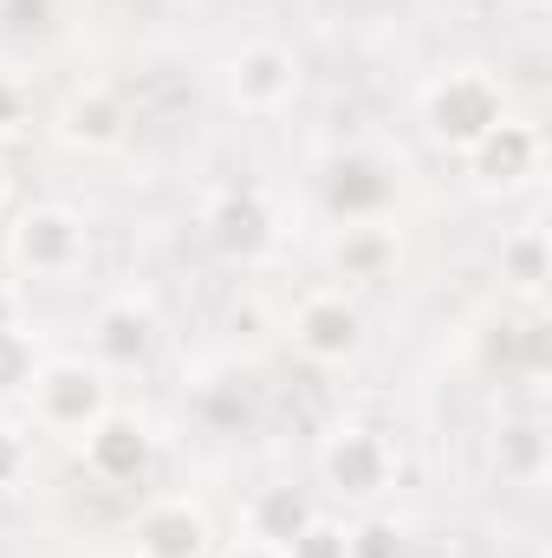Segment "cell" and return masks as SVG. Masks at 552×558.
Wrapping results in <instances>:
<instances>
[{"label": "cell", "mask_w": 552, "mask_h": 558, "mask_svg": "<svg viewBox=\"0 0 552 558\" xmlns=\"http://www.w3.org/2000/svg\"><path fill=\"white\" fill-rule=\"evenodd\" d=\"M26 111H33L26 105V85L13 72H0V137H20L26 131Z\"/></svg>", "instance_id": "cell-24"}, {"label": "cell", "mask_w": 552, "mask_h": 558, "mask_svg": "<svg viewBox=\"0 0 552 558\" xmlns=\"http://www.w3.org/2000/svg\"><path fill=\"white\" fill-rule=\"evenodd\" d=\"M26 410H33V428L39 435L79 441L92 422L105 416V410H118V403H111V377L92 357H39L33 390H26Z\"/></svg>", "instance_id": "cell-4"}, {"label": "cell", "mask_w": 552, "mask_h": 558, "mask_svg": "<svg viewBox=\"0 0 552 558\" xmlns=\"http://www.w3.org/2000/svg\"><path fill=\"white\" fill-rule=\"evenodd\" d=\"M202 234H208V247H215L221 260L254 267V260H267L279 247V215H274V202H267V189L235 182V189H221V195L202 208Z\"/></svg>", "instance_id": "cell-7"}, {"label": "cell", "mask_w": 552, "mask_h": 558, "mask_svg": "<svg viewBox=\"0 0 552 558\" xmlns=\"http://www.w3.org/2000/svg\"><path fill=\"white\" fill-rule=\"evenodd\" d=\"M13 325H26V292L13 279H0V331H13Z\"/></svg>", "instance_id": "cell-25"}, {"label": "cell", "mask_w": 552, "mask_h": 558, "mask_svg": "<svg viewBox=\"0 0 552 558\" xmlns=\"http://www.w3.org/2000/svg\"><path fill=\"white\" fill-rule=\"evenodd\" d=\"M79 461L98 487H143L156 468V428L131 410H105L79 435Z\"/></svg>", "instance_id": "cell-8"}, {"label": "cell", "mask_w": 552, "mask_h": 558, "mask_svg": "<svg viewBox=\"0 0 552 558\" xmlns=\"http://www.w3.org/2000/svg\"><path fill=\"white\" fill-rule=\"evenodd\" d=\"M7 260L26 279H72L92 267V228L65 202H26L7 228Z\"/></svg>", "instance_id": "cell-3"}, {"label": "cell", "mask_w": 552, "mask_h": 558, "mask_svg": "<svg viewBox=\"0 0 552 558\" xmlns=\"http://www.w3.org/2000/svg\"><path fill=\"white\" fill-rule=\"evenodd\" d=\"M52 137L65 143V149H79V156H111L118 143L131 137V105H124V92L105 85V78L79 85V92L59 105Z\"/></svg>", "instance_id": "cell-13"}, {"label": "cell", "mask_w": 552, "mask_h": 558, "mask_svg": "<svg viewBox=\"0 0 552 558\" xmlns=\"http://www.w3.org/2000/svg\"><path fill=\"white\" fill-rule=\"evenodd\" d=\"M286 558H351V526L345 520H332V513H312L286 546H279Z\"/></svg>", "instance_id": "cell-20"}, {"label": "cell", "mask_w": 552, "mask_h": 558, "mask_svg": "<svg viewBox=\"0 0 552 558\" xmlns=\"http://www.w3.org/2000/svg\"><path fill=\"white\" fill-rule=\"evenodd\" d=\"M221 558H286V553H279V546H267V539H235Z\"/></svg>", "instance_id": "cell-26"}, {"label": "cell", "mask_w": 552, "mask_h": 558, "mask_svg": "<svg viewBox=\"0 0 552 558\" xmlns=\"http://www.w3.org/2000/svg\"><path fill=\"white\" fill-rule=\"evenodd\" d=\"M7 195H13V169H7V156H0V208H7Z\"/></svg>", "instance_id": "cell-28"}, {"label": "cell", "mask_w": 552, "mask_h": 558, "mask_svg": "<svg viewBox=\"0 0 552 558\" xmlns=\"http://www.w3.org/2000/svg\"><path fill=\"white\" fill-rule=\"evenodd\" d=\"M514 7H527V13H540V7H552V0H514Z\"/></svg>", "instance_id": "cell-29"}, {"label": "cell", "mask_w": 552, "mask_h": 558, "mask_svg": "<svg viewBox=\"0 0 552 558\" xmlns=\"http://www.w3.org/2000/svg\"><path fill=\"white\" fill-rule=\"evenodd\" d=\"M494 474L514 487H540L547 481V422L540 416H507L494 428Z\"/></svg>", "instance_id": "cell-18"}, {"label": "cell", "mask_w": 552, "mask_h": 558, "mask_svg": "<svg viewBox=\"0 0 552 558\" xmlns=\"http://www.w3.org/2000/svg\"><path fill=\"white\" fill-rule=\"evenodd\" d=\"M92 364L105 371V377H118V371H143L149 357H156V344H163V318H156V305L137 299V292H118V299H105L98 312H92Z\"/></svg>", "instance_id": "cell-10"}, {"label": "cell", "mask_w": 552, "mask_h": 558, "mask_svg": "<svg viewBox=\"0 0 552 558\" xmlns=\"http://www.w3.org/2000/svg\"><path fill=\"white\" fill-rule=\"evenodd\" d=\"M131 553L137 558H208L215 553V520L189 494H156L131 520Z\"/></svg>", "instance_id": "cell-11"}, {"label": "cell", "mask_w": 552, "mask_h": 558, "mask_svg": "<svg viewBox=\"0 0 552 558\" xmlns=\"http://www.w3.org/2000/svg\"><path fill=\"white\" fill-rule=\"evenodd\" d=\"M228 325H235V331L248 325V338H261V305H254V299H248V305H235V312H228Z\"/></svg>", "instance_id": "cell-27"}, {"label": "cell", "mask_w": 552, "mask_h": 558, "mask_svg": "<svg viewBox=\"0 0 552 558\" xmlns=\"http://www.w3.org/2000/svg\"><path fill=\"white\" fill-rule=\"evenodd\" d=\"M404 260V234L391 221H358L332 241V274L351 279V286H371V279H391Z\"/></svg>", "instance_id": "cell-14"}, {"label": "cell", "mask_w": 552, "mask_h": 558, "mask_svg": "<svg viewBox=\"0 0 552 558\" xmlns=\"http://www.w3.org/2000/svg\"><path fill=\"white\" fill-rule=\"evenodd\" d=\"M189 410H195L202 428H215V435H241V428L254 422V384H248V371L215 364V371L189 390Z\"/></svg>", "instance_id": "cell-15"}, {"label": "cell", "mask_w": 552, "mask_h": 558, "mask_svg": "<svg viewBox=\"0 0 552 558\" xmlns=\"http://www.w3.org/2000/svg\"><path fill=\"white\" fill-rule=\"evenodd\" d=\"M319 513V500L305 494V487H292V481H274V487H254L248 494V507H241V526H248V539H267V546H286L305 520Z\"/></svg>", "instance_id": "cell-16"}, {"label": "cell", "mask_w": 552, "mask_h": 558, "mask_svg": "<svg viewBox=\"0 0 552 558\" xmlns=\"http://www.w3.org/2000/svg\"><path fill=\"white\" fill-rule=\"evenodd\" d=\"M540 162H547V137H540V124H527V118H514V111L468 149V175H475V189H488V195H514V189H527V182L540 175Z\"/></svg>", "instance_id": "cell-12"}, {"label": "cell", "mask_w": 552, "mask_h": 558, "mask_svg": "<svg viewBox=\"0 0 552 558\" xmlns=\"http://www.w3.org/2000/svg\"><path fill=\"white\" fill-rule=\"evenodd\" d=\"M33 371H39V344L26 325L0 331V403H20L33 390Z\"/></svg>", "instance_id": "cell-19"}, {"label": "cell", "mask_w": 552, "mask_h": 558, "mask_svg": "<svg viewBox=\"0 0 552 558\" xmlns=\"http://www.w3.org/2000/svg\"><path fill=\"white\" fill-rule=\"evenodd\" d=\"M286 338H292V351H299L305 364L338 371V364H351V357L364 351V305H358L345 286H319V292H305V299L292 305Z\"/></svg>", "instance_id": "cell-6"}, {"label": "cell", "mask_w": 552, "mask_h": 558, "mask_svg": "<svg viewBox=\"0 0 552 558\" xmlns=\"http://www.w3.org/2000/svg\"><path fill=\"white\" fill-rule=\"evenodd\" d=\"M299 98V52L279 39H248L228 59V105L241 118H274Z\"/></svg>", "instance_id": "cell-9"}, {"label": "cell", "mask_w": 552, "mask_h": 558, "mask_svg": "<svg viewBox=\"0 0 552 558\" xmlns=\"http://www.w3.org/2000/svg\"><path fill=\"white\" fill-rule=\"evenodd\" d=\"M351 558H410V533L391 513H364L351 526Z\"/></svg>", "instance_id": "cell-21"}, {"label": "cell", "mask_w": 552, "mask_h": 558, "mask_svg": "<svg viewBox=\"0 0 552 558\" xmlns=\"http://www.w3.org/2000/svg\"><path fill=\"white\" fill-rule=\"evenodd\" d=\"M319 481L325 494L351 500V507H371L397 487V448L377 422H338L325 441H319Z\"/></svg>", "instance_id": "cell-5"}, {"label": "cell", "mask_w": 552, "mask_h": 558, "mask_svg": "<svg viewBox=\"0 0 552 558\" xmlns=\"http://www.w3.org/2000/svg\"><path fill=\"white\" fill-rule=\"evenodd\" d=\"M59 0H0V33H39Z\"/></svg>", "instance_id": "cell-22"}, {"label": "cell", "mask_w": 552, "mask_h": 558, "mask_svg": "<svg viewBox=\"0 0 552 558\" xmlns=\"http://www.w3.org/2000/svg\"><path fill=\"white\" fill-rule=\"evenodd\" d=\"M416 118H422V137L435 143V149L468 156L475 143L507 118V92H501V78L488 65H448V72H435L422 85Z\"/></svg>", "instance_id": "cell-1"}, {"label": "cell", "mask_w": 552, "mask_h": 558, "mask_svg": "<svg viewBox=\"0 0 552 558\" xmlns=\"http://www.w3.org/2000/svg\"><path fill=\"white\" fill-rule=\"evenodd\" d=\"M26 461H33V448H26V428L0 422V487H13V481L26 474Z\"/></svg>", "instance_id": "cell-23"}, {"label": "cell", "mask_w": 552, "mask_h": 558, "mask_svg": "<svg viewBox=\"0 0 552 558\" xmlns=\"http://www.w3.org/2000/svg\"><path fill=\"white\" fill-rule=\"evenodd\" d=\"M404 195V162L371 149V143H351V149H332L319 162V208L338 221V228H358V221H384Z\"/></svg>", "instance_id": "cell-2"}, {"label": "cell", "mask_w": 552, "mask_h": 558, "mask_svg": "<svg viewBox=\"0 0 552 558\" xmlns=\"http://www.w3.org/2000/svg\"><path fill=\"white\" fill-rule=\"evenodd\" d=\"M547 279H552V241H547L540 221H520L514 234H501V286H507L514 299L540 305Z\"/></svg>", "instance_id": "cell-17"}]
</instances>
